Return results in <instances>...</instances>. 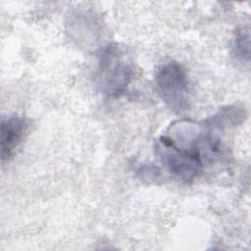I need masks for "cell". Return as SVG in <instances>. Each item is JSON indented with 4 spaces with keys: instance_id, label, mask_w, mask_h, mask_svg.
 I'll return each mask as SVG.
<instances>
[{
    "instance_id": "obj_1",
    "label": "cell",
    "mask_w": 251,
    "mask_h": 251,
    "mask_svg": "<svg viewBox=\"0 0 251 251\" xmlns=\"http://www.w3.org/2000/svg\"><path fill=\"white\" fill-rule=\"evenodd\" d=\"M155 152L169 173L183 182H190L202 171V157L198 139L188 145H178L172 137L161 136Z\"/></svg>"
},
{
    "instance_id": "obj_2",
    "label": "cell",
    "mask_w": 251,
    "mask_h": 251,
    "mask_svg": "<svg viewBox=\"0 0 251 251\" xmlns=\"http://www.w3.org/2000/svg\"><path fill=\"white\" fill-rule=\"evenodd\" d=\"M97 71L100 86L103 92L110 97L123 94L134 75L129 56L117 44L109 45L103 50Z\"/></svg>"
},
{
    "instance_id": "obj_3",
    "label": "cell",
    "mask_w": 251,
    "mask_h": 251,
    "mask_svg": "<svg viewBox=\"0 0 251 251\" xmlns=\"http://www.w3.org/2000/svg\"><path fill=\"white\" fill-rule=\"evenodd\" d=\"M155 82L160 97L170 109L180 113L188 108V78L181 64L169 61L160 66L156 72Z\"/></svg>"
},
{
    "instance_id": "obj_4",
    "label": "cell",
    "mask_w": 251,
    "mask_h": 251,
    "mask_svg": "<svg viewBox=\"0 0 251 251\" xmlns=\"http://www.w3.org/2000/svg\"><path fill=\"white\" fill-rule=\"evenodd\" d=\"M28 124L20 116H12L4 119L1 123V159L9 161L16 149L22 143L26 133Z\"/></svg>"
},
{
    "instance_id": "obj_5",
    "label": "cell",
    "mask_w": 251,
    "mask_h": 251,
    "mask_svg": "<svg viewBox=\"0 0 251 251\" xmlns=\"http://www.w3.org/2000/svg\"><path fill=\"white\" fill-rule=\"evenodd\" d=\"M233 54L241 62L249 61V31L243 30L237 34L233 43Z\"/></svg>"
}]
</instances>
